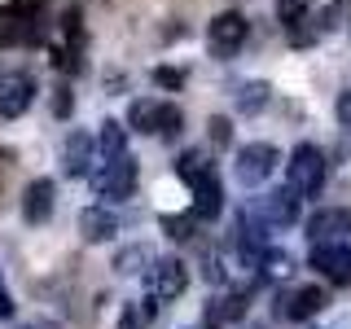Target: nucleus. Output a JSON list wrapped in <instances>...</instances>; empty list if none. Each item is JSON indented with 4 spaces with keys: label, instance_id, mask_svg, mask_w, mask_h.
Instances as JSON below:
<instances>
[{
    "label": "nucleus",
    "instance_id": "1",
    "mask_svg": "<svg viewBox=\"0 0 351 329\" xmlns=\"http://www.w3.org/2000/svg\"><path fill=\"white\" fill-rule=\"evenodd\" d=\"M285 184H290L299 197H316L325 189V154L312 145V141H299L290 149V162H285Z\"/></svg>",
    "mask_w": 351,
    "mask_h": 329
},
{
    "label": "nucleus",
    "instance_id": "2",
    "mask_svg": "<svg viewBox=\"0 0 351 329\" xmlns=\"http://www.w3.org/2000/svg\"><path fill=\"white\" fill-rule=\"evenodd\" d=\"M40 40V5L36 0H9L0 9V49H18V44Z\"/></svg>",
    "mask_w": 351,
    "mask_h": 329
},
{
    "label": "nucleus",
    "instance_id": "3",
    "mask_svg": "<svg viewBox=\"0 0 351 329\" xmlns=\"http://www.w3.org/2000/svg\"><path fill=\"white\" fill-rule=\"evenodd\" d=\"M93 175V189L106 202H123V197L136 189V158L132 154H114V158H101V167L88 171Z\"/></svg>",
    "mask_w": 351,
    "mask_h": 329
},
{
    "label": "nucleus",
    "instance_id": "4",
    "mask_svg": "<svg viewBox=\"0 0 351 329\" xmlns=\"http://www.w3.org/2000/svg\"><path fill=\"white\" fill-rule=\"evenodd\" d=\"M128 127L145 132V136H176L180 132V110L167 101H154V97H141V101L128 106Z\"/></svg>",
    "mask_w": 351,
    "mask_h": 329
},
{
    "label": "nucleus",
    "instance_id": "5",
    "mask_svg": "<svg viewBox=\"0 0 351 329\" xmlns=\"http://www.w3.org/2000/svg\"><path fill=\"white\" fill-rule=\"evenodd\" d=\"M272 228L263 224V219L250 211V206H241L237 211V224H233V246H237V259L246 263V268H259V259H263V250L272 246L268 241Z\"/></svg>",
    "mask_w": 351,
    "mask_h": 329
},
{
    "label": "nucleus",
    "instance_id": "6",
    "mask_svg": "<svg viewBox=\"0 0 351 329\" xmlns=\"http://www.w3.org/2000/svg\"><path fill=\"white\" fill-rule=\"evenodd\" d=\"M277 162H281L277 145H268V141H250V145L237 149L233 171H237V180L246 184V189H255V184H263L272 171H277Z\"/></svg>",
    "mask_w": 351,
    "mask_h": 329
},
{
    "label": "nucleus",
    "instance_id": "7",
    "mask_svg": "<svg viewBox=\"0 0 351 329\" xmlns=\"http://www.w3.org/2000/svg\"><path fill=\"white\" fill-rule=\"evenodd\" d=\"M250 211H255L268 228H290V224H299V215H303V197L285 184V189H272V193L255 197Z\"/></svg>",
    "mask_w": 351,
    "mask_h": 329
},
{
    "label": "nucleus",
    "instance_id": "8",
    "mask_svg": "<svg viewBox=\"0 0 351 329\" xmlns=\"http://www.w3.org/2000/svg\"><path fill=\"white\" fill-rule=\"evenodd\" d=\"M36 101V75L31 71H0V119L27 114Z\"/></svg>",
    "mask_w": 351,
    "mask_h": 329
},
{
    "label": "nucleus",
    "instance_id": "9",
    "mask_svg": "<svg viewBox=\"0 0 351 329\" xmlns=\"http://www.w3.org/2000/svg\"><path fill=\"white\" fill-rule=\"evenodd\" d=\"M246 36H250V22L241 14H233V9L211 18V27H206V44H211L215 58H233L241 44H246Z\"/></svg>",
    "mask_w": 351,
    "mask_h": 329
},
{
    "label": "nucleus",
    "instance_id": "10",
    "mask_svg": "<svg viewBox=\"0 0 351 329\" xmlns=\"http://www.w3.org/2000/svg\"><path fill=\"white\" fill-rule=\"evenodd\" d=\"M307 241H312V246L351 241V211L347 206H321V211L307 219Z\"/></svg>",
    "mask_w": 351,
    "mask_h": 329
},
{
    "label": "nucleus",
    "instance_id": "11",
    "mask_svg": "<svg viewBox=\"0 0 351 329\" xmlns=\"http://www.w3.org/2000/svg\"><path fill=\"white\" fill-rule=\"evenodd\" d=\"M145 272H149V294L162 299V303L180 299V294L189 290V268H184L180 259H154Z\"/></svg>",
    "mask_w": 351,
    "mask_h": 329
},
{
    "label": "nucleus",
    "instance_id": "12",
    "mask_svg": "<svg viewBox=\"0 0 351 329\" xmlns=\"http://www.w3.org/2000/svg\"><path fill=\"white\" fill-rule=\"evenodd\" d=\"M312 268H321L334 285L351 281V241H334V246H312Z\"/></svg>",
    "mask_w": 351,
    "mask_h": 329
},
{
    "label": "nucleus",
    "instance_id": "13",
    "mask_svg": "<svg viewBox=\"0 0 351 329\" xmlns=\"http://www.w3.org/2000/svg\"><path fill=\"white\" fill-rule=\"evenodd\" d=\"M53 193H58V184H53L49 175L31 180L27 189H22V219H27V224H49V215H53Z\"/></svg>",
    "mask_w": 351,
    "mask_h": 329
},
{
    "label": "nucleus",
    "instance_id": "14",
    "mask_svg": "<svg viewBox=\"0 0 351 329\" xmlns=\"http://www.w3.org/2000/svg\"><path fill=\"white\" fill-rule=\"evenodd\" d=\"M325 303H329V299H325L321 285H303V290L285 294V299L277 303V316H281V321H307V316H316Z\"/></svg>",
    "mask_w": 351,
    "mask_h": 329
},
{
    "label": "nucleus",
    "instance_id": "15",
    "mask_svg": "<svg viewBox=\"0 0 351 329\" xmlns=\"http://www.w3.org/2000/svg\"><path fill=\"white\" fill-rule=\"evenodd\" d=\"M193 189V219H215L219 211H224V184H219V175L215 171H206L202 180H193L189 184Z\"/></svg>",
    "mask_w": 351,
    "mask_h": 329
},
{
    "label": "nucleus",
    "instance_id": "16",
    "mask_svg": "<svg viewBox=\"0 0 351 329\" xmlns=\"http://www.w3.org/2000/svg\"><path fill=\"white\" fill-rule=\"evenodd\" d=\"M93 154H97V141L88 136V132H71V136H66V175H75V180H80V175H88L93 171Z\"/></svg>",
    "mask_w": 351,
    "mask_h": 329
},
{
    "label": "nucleus",
    "instance_id": "17",
    "mask_svg": "<svg viewBox=\"0 0 351 329\" xmlns=\"http://www.w3.org/2000/svg\"><path fill=\"white\" fill-rule=\"evenodd\" d=\"M80 233H84V241H110L119 233V215L106 211V206H88L80 215Z\"/></svg>",
    "mask_w": 351,
    "mask_h": 329
},
{
    "label": "nucleus",
    "instance_id": "18",
    "mask_svg": "<svg viewBox=\"0 0 351 329\" xmlns=\"http://www.w3.org/2000/svg\"><path fill=\"white\" fill-rule=\"evenodd\" d=\"M246 294H219V299L206 307V329H219V325H233L246 316Z\"/></svg>",
    "mask_w": 351,
    "mask_h": 329
},
{
    "label": "nucleus",
    "instance_id": "19",
    "mask_svg": "<svg viewBox=\"0 0 351 329\" xmlns=\"http://www.w3.org/2000/svg\"><path fill=\"white\" fill-rule=\"evenodd\" d=\"M277 18H281V27L294 36V44H307V40H312L303 31V22H307V5H303V0H277Z\"/></svg>",
    "mask_w": 351,
    "mask_h": 329
},
{
    "label": "nucleus",
    "instance_id": "20",
    "mask_svg": "<svg viewBox=\"0 0 351 329\" xmlns=\"http://www.w3.org/2000/svg\"><path fill=\"white\" fill-rule=\"evenodd\" d=\"M97 149H101V158L128 154V127L119 123V119H106V123H101V132H97Z\"/></svg>",
    "mask_w": 351,
    "mask_h": 329
},
{
    "label": "nucleus",
    "instance_id": "21",
    "mask_svg": "<svg viewBox=\"0 0 351 329\" xmlns=\"http://www.w3.org/2000/svg\"><path fill=\"white\" fill-rule=\"evenodd\" d=\"M272 101V88L263 84V80H255V84H241L237 88V114H259L263 106Z\"/></svg>",
    "mask_w": 351,
    "mask_h": 329
},
{
    "label": "nucleus",
    "instance_id": "22",
    "mask_svg": "<svg viewBox=\"0 0 351 329\" xmlns=\"http://www.w3.org/2000/svg\"><path fill=\"white\" fill-rule=\"evenodd\" d=\"M290 272H294V259L285 255V250H272V246L263 250V259H259V277L263 281H285Z\"/></svg>",
    "mask_w": 351,
    "mask_h": 329
},
{
    "label": "nucleus",
    "instance_id": "23",
    "mask_svg": "<svg viewBox=\"0 0 351 329\" xmlns=\"http://www.w3.org/2000/svg\"><path fill=\"white\" fill-rule=\"evenodd\" d=\"M206 171H215V162L206 158V154H197V149H189V154H180V162H176V175H180L184 184H193V180H202Z\"/></svg>",
    "mask_w": 351,
    "mask_h": 329
},
{
    "label": "nucleus",
    "instance_id": "24",
    "mask_svg": "<svg viewBox=\"0 0 351 329\" xmlns=\"http://www.w3.org/2000/svg\"><path fill=\"white\" fill-rule=\"evenodd\" d=\"M145 263H154L149 246H128L114 255V272H123V277H132V272H145Z\"/></svg>",
    "mask_w": 351,
    "mask_h": 329
},
{
    "label": "nucleus",
    "instance_id": "25",
    "mask_svg": "<svg viewBox=\"0 0 351 329\" xmlns=\"http://www.w3.org/2000/svg\"><path fill=\"white\" fill-rule=\"evenodd\" d=\"M193 224H197L193 215H162V233L176 237V241H189L193 237Z\"/></svg>",
    "mask_w": 351,
    "mask_h": 329
},
{
    "label": "nucleus",
    "instance_id": "26",
    "mask_svg": "<svg viewBox=\"0 0 351 329\" xmlns=\"http://www.w3.org/2000/svg\"><path fill=\"white\" fill-rule=\"evenodd\" d=\"M202 277H206V285H224V281H228L224 259H219V255H206V263H202Z\"/></svg>",
    "mask_w": 351,
    "mask_h": 329
},
{
    "label": "nucleus",
    "instance_id": "27",
    "mask_svg": "<svg viewBox=\"0 0 351 329\" xmlns=\"http://www.w3.org/2000/svg\"><path fill=\"white\" fill-rule=\"evenodd\" d=\"M206 127H211V145H219V149L233 141V127H228V119H211Z\"/></svg>",
    "mask_w": 351,
    "mask_h": 329
},
{
    "label": "nucleus",
    "instance_id": "28",
    "mask_svg": "<svg viewBox=\"0 0 351 329\" xmlns=\"http://www.w3.org/2000/svg\"><path fill=\"white\" fill-rule=\"evenodd\" d=\"M154 84H158V88H180V84H184V75H180V71H171V66H158V71H154Z\"/></svg>",
    "mask_w": 351,
    "mask_h": 329
},
{
    "label": "nucleus",
    "instance_id": "29",
    "mask_svg": "<svg viewBox=\"0 0 351 329\" xmlns=\"http://www.w3.org/2000/svg\"><path fill=\"white\" fill-rule=\"evenodd\" d=\"M334 114H338V123H343V132H351V88H343V97H338Z\"/></svg>",
    "mask_w": 351,
    "mask_h": 329
},
{
    "label": "nucleus",
    "instance_id": "30",
    "mask_svg": "<svg viewBox=\"0 0 351 329\" xmlns=\"http://www.w3.org/2000/svg\"><path fill=\"white\" fill-rule=\"evenodd\" d=\"M9 171H14V149H5V145H0V189H5Z\"/></svg>",
    "mask_w": 351,
    "mask_h": 329
},
{
    "label": "nucleus",
    "instance_id": "31",
    "mask_svg": "<svg viewBox=\"0 0 351 329\" xmlns=\"http://www.w3.org/2000/svg\"><path fill=\"white\" fill-rule=\"evenodd\" d=\"M14 316V294L5 290V281H0V321H9Z\"/></svg>",
    "mask_w": 351,
    "mask_h": 329
},
{
    "label": "nucleus",
    "instance_id": "32",
    "mask_svg": "<svg viewBox=\"0 0 351 329\" xmlns=\"http://www.w3.org/2000/svg\"><path fill=\"white\" fill-rule=\"evenodd\" d=\"M53 114H62V119L71 114V93H66V88H62L58 97H53Z\"/></svg>",
    "mask_w": 351,
    "mask_h": 329
},
{
    "label": "nucleus",
    "instance_id": "33",
    "mask_svg": "<svg viewBox=\"0 0 351 329\" xmlns=\"http://www.w3.org/2000/svg\"><path fill=\"white\" fill-rule=\"evenodd\" d=\"M14 329H62L58 321H44V316H40V321H22V325H14Z\"/></svg>",
    "mask_w": 351,
    "mask_h": 329
},
{
    "label": "nucleus",
    "instance_id": "34",
    "mask_svg": "<svg viewBox=\"0 0 351 329\" xmlns=\"http://www.w3.org/2000/svg\"><path fill=\"white\" fill-rule=\"evenodd\" d=\"M123 329H136V312H132V307L123 312Z\"/></svg>",
    "mask_w": 351,
    "mask_h": 329
}]
</instances>
